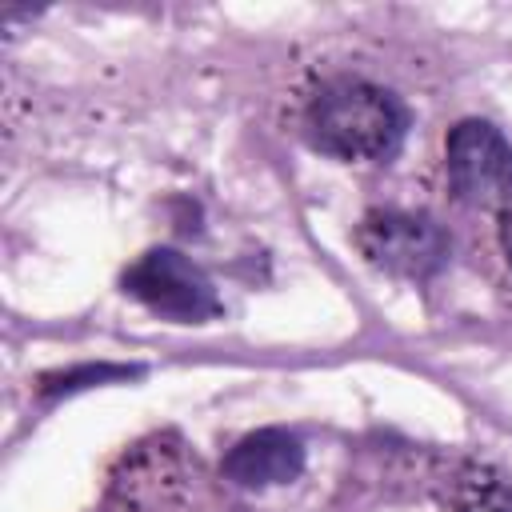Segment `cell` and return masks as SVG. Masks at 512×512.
Wrapping results in <instances>:
<instances>
[{"label":"cell","mask_w":512,"mask_h":512,"mask_svg":"<svg viewBox=\"0 0 512 512\" xmlns=\"http://www.w3.org/2000/svg\"><path fill=\"white\" fill-rule=\"evenodd\" d=\"M500 248H504V260L512 268V208L500 212Z\"/></svg>","instance_id":"8"},{"label":"cell","mask_w":512,"mask_h":512,"mask_svg":"<svg viewBox=\"0 0 512 512\" xmlns=\"http://www.w3.org/2000/svg\"><path fill=\"white\" fill-rule=\"evenodd\" d=\"M144 368L140 364H76V368H60V372H48L40 376V396L44 400H56V396H72V392H84V388H96V384H116V380H136Z\"/></svg>","instance_id":"6"},{"label":"cell","mask_w":512,"mask_h":512,"mask_svg":"<svg viewBox=\"0 0 512 512\" xmlns=\"http://www.w3.org/2000/svg\"><path fill=\"white\" fill-rule=\"evenodd\" d=\"M224 480H232L236 488H272V484H288L304 472V444L296 432L288 428H256L248 436H240L224 460H220Z\"/></svg>","instance_id":"5"},{"label":"cell","mask_w":512,"mask_h":512,"mask_svg":"<svg viewBox=\"0 0 512 512\" xmlns=\"http://www.w3.org/2000/svg\"><path fill=\"white\" fill-rule=\"evenodd\" d=\"M120 288L144 308H152L156 316H168L180 324H200L220 316L216 284L192 256L176 248H148L136 264L124 268Z\"/></svg>","instance_id":"3"},{"label":"cell","mask_w":512,"mask_h":512,"mask_svg":"<svg viewBox=\"0 0 512 512\" xmlns=\"http://www.w3.org/2000/svg\"><path fill=\"white\" fill-rule=\"evenodd\" d=\"M312 144L336 160H392L408 136V108L380 84L340 76L308 104Z\"/></svg>","instance_id":"1"},{"label":"cell","mask_w":512,"mask_h":512,"mask_svg":"<svg viewBox=\"0 0 512 512\" xmlns=\"http://www.w3.org/2000/svg\"><path fill=\"white\" fill-rule=\"evenodd\" d=\"M452 192L472 208H512V144L488 120H460L444 140Z\"/></svg>","instance_id":"4"},{"label":"cell","mask_w":512,"mask_h":512,"mask_svg":"<svg viewBox=\"0 0 512 512\" xmlns=\"http://www.w3.org/2000/svg\"><path fill=\"white\" fill-rule=\"evenodd\" d=\"M452 512H508V492L496 480H472Z\"/></svg>","instance_id":"7"},{"label":"cell","mask_w":512,"mask_h":512,"mask_svg":"<svg viewBox=\"0 0 512 512\" xmlns=\"http://www.w3.org/2000/svg\"><path fill=\"white\" fill-rule=\"evenodd\" d=\"M360 256L400 280H432L448 256L452 240L428 212H404V208H376L368 212L352 232Z\"/></svg>","instance_id":"2"}]
</instances>
